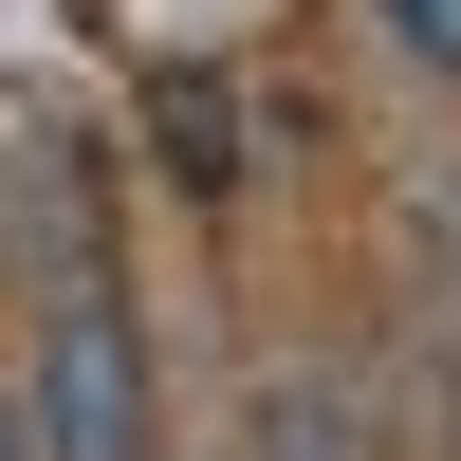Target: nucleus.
<instances>
[{
    "label": "nucleus",
    "mask_w": 461,
    "mask_h": 461,
    "mask_svg": "<svg viewBox=\"0 0 461 461\" xmlns=\"http://www.w3.org/2000/svg\"><path fill=\"white\" fill-rule=\"evenodd\" d=\"M19 425H37V461H148V332H130V295H111L93 240H74L56 314H37V388H19Z\"/></svg>",
    "instance_id": "nucleus-1"
},
{
    "label": "nucleus",
    "mask_w": 461,
    "mask_h": 461,
    "mask_svg": "<svg viewBox=\"0 0 461 461\" xmlns=\"http://www.w3.org/2000/svg\"><path fill=\"white\" fill-rule=\"evenodd\" d=\"M258 461H369L351 388H332V369H277V388H258Z\"/></svg>",
    "instance_id": "nucleus-2"
},
{
    "label": "nucleus",
    "mask_w": 461,
    "mask_h": 461,
    "mask_svg": "<svg viewBox=\"0 0 461 461\" xmlns=\"http://www.w3.org/2000/svg\"><path fill=\"white\" fill-rule=\"evenodd\" d=\"M148 148H167L185 185H221V167H240V111H221L203 74H167V93H148Z\"/></svg>",
    "instance_id": "nucleus-3"
},
{
    "label": "nucleus",
    "mask_w": 461,
    "mask_h": 461,
    "mask_svg": "<svg viewBox=\"0 0 461 461\" xmlns=\"http://www.w3.org/2000/svg\"><path fill=\"white\" fill-rule=\"evenodd\" d=\"M388 37H406L425 74H461V0H388Z\"/></svg>",
    "instance_id": "nucleus-4"
},
{
    "label": "nucleus",
    "mask_w": 461,
    "mask_h": 461,
    "mask_svg": "<svg viewBox=\"0 0 461 461\" xmlns=\"http://www.w3.org/2000/svg\"><path fill=\"white\" fill-rule=\"evenodd\" d=\"M0 461H37V425H19V388H0Z\"/></svg>",
    "instance_id": "nucleus-5"
}]
</instances>
